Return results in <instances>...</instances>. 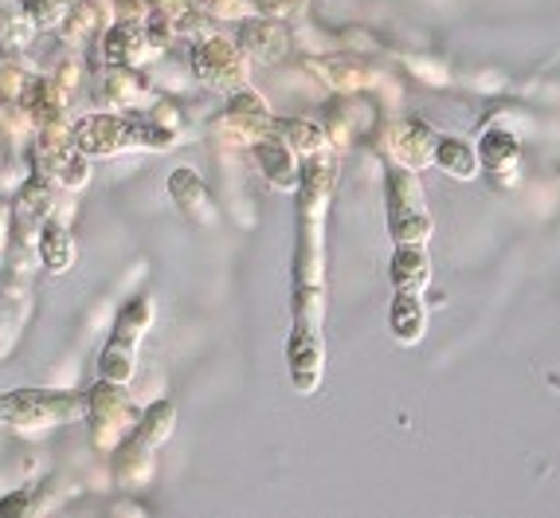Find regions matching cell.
Instances as JSON below:
<instances>
[{
    "label": "cell",
    "mask_w": 560,
    "mask_h": 518,
    "mask_svg": "<svg viewBox=\"0 0 560 518\" xmlns=\"http://www.w3.org/2000/svg\"><path fill=\"white\" fill-rule=\"evenodd\" d=\"M388 326H393V338L400 346H416L423 338V326H428V311H423L420 295L396 291L393 311H388Z\"/></svg>",
    "instance_id": "8fae6325"
},
{
    "label": "cell",
    "mask_w": 560,
    "mask_h": 518,
    "mask_svg": "<svg viewBox=\"0 0 560 518\" xmlns=\"http://www.w3.org/2000/svg\"><path fill=\"white\" fill-rule=\"evenodd\" d=\"M205 12L220 20H247L255 12V0H205Z\"/></svg>",
    "instance_id": "ac0fdd59"
},
{
    "label": "cell",
    "mask_w": 560,
    "mask_h": 518,
    "mask_svg": "<svg viewBox=\"0 0 560 518\" xmlns=\"http://www.w3.org/2000/svg\"><path fill=\"white\" fill-rule=\"evenodd\" d=\"M168 193H173V200H177V205L185 208L192 220H205V225H208V220H215L212 200H208L205 185H200L192 170H177V173H173V177H168Z\"/></svg>",
    "instance_id": "4fadbf2b"
},
{
    "label": "cell",
    "mask_w": 560,
    "mask_h": 518,
    "mask_svg": "<svg viewBox=\"0 0 560 518\" xmlns=\"http://www.w3.org/2000/svg\"><path fill=\"white\" fill-rule=\"evenodd\" d=\"M318 71L337 87V91H346V94L364 91V87H373L376 79H381V76H376V67H369L364 59H353V56L326 59V64H318Z\"/></svg>",
    "instance_id": "5bb4252c"
},
{
    "label": "cell",
    "mask_w": 560,
    "mask_h": 518,
    "mask_svg": "<svg viewBox=\"0 0 560 518\" xmlns=\"http://www.w3.org/2000/svg\"><path fill=\"white\" fill-rule=\"evenodd\" d=\"M39 260H44L51 272H67V264L75 260V244H71V235H63L59 228H47L39 235Z\"/></svg>",
    "instance_id": "2e32d148"
},
{
    "label": "cell",
    "mask_w": 560,
    "mask_h": 518,
    "mask_svg": "<svg viewBox=\"0 0 560 518\" xmlns=\"http://www.w3.org/2000/svg\"><path fill=\"white\" fill-rule=\"evenodd\" d=\"M287 361H290V381L299 393H314L322 385V373H326V346H322V334H290L287 342Z\"/></svg>",
    "instance_id": "ba28073f"
},
{
    "label": "cell",
    "mask_w": 560,
    "mask_h": 518,
    "mask_svg": "<svg viewBox=\"0 0 560 518\" xmlns=\"http://www.w3.org/2000/svg\"><path fill=\"white\" fill-rule=\"evenodd\" d=\"M517 158H522L517 134L510 126H486L482 141H478V170L490 173L498 185H514Z\"/></svg>",
    "instance_id": "8992f818"
},
{
    "label": "cell",
    "mask_w": 560,
    "mask_h": 518,
    "mask_svg": "<svg viewBox=\"0 0 560 518\" xmlns=\"http://www.w3.org/2000/svg\"><path fill=\"white\" fill-rule=\"evenodd\" d=\"M310 0H255L259 16H275V20H294L306 12Z\"/></svg>",
    "instance_id": "d6986e66"
},
{
    "label": "cell",
    "mask_w": 560,
    "mask_h": 518,
    "mask_svg": "<svg viewBox=\"0 0 560 518\" xmlns=\"http://www.w3.org/2000/svg\"><path fill=\"white\" fill-rule=\"evenodd\" d=\"M431 165L447 170L455 181H475L478 177V150L463 138H435V153Z\"/></svg>",
    "instance_id": "7c38bea8"
},
{
    "label": "cell",
    "mask_w": 560,
    "mask_h": 518,
    "mask_svg": "<svg viewBox=\"0 0 560 518\" xmlns=\"http://www.w3.org/2000/svg\"><path fill=\"white\" fill-rule=\"evenodd\" d=\"M150 314H153L150 299H133L121 307L110 342H106V349H103V361H98L106 381L126 385V381L133 377V349H138L141 334H145V326H150Z\"/></svg>",
    "instance_id": "3957f363"
},
{
    "label": "cell",
    "mask_w": 560,
    "mask_h": 518,
    "mask_svg": "<svg viewBox=\"0 0 560 518\" xmlns=\"http://www.w3.org/2000/svg\"><path fill=\"white\" fill-rule=\"evenodd\" d=\"M240 51L259 64H279L290 51V32L275 16H247L240 28Z\"/></svg>",
    "instance_id": "52a82bcc"
},
{
    "label": "cell",
    "mask_w": 560,
    "mask_h": 518,
    "mask_svg": "<svg viewBox=\"0 0 560 518\" xmlns=\"http://www.w3.org/2000/svg\"><path fill=\"white\" fill-rule=\"evenodd\" d=\"M404 64H408L411 76H420V83H428V87L451 83L447 64H440V59H431V56H411V59H404Z\"/></svg>",
    "instance_id": "e0dca14e"
},
{
    "label": "cell",
    "mask_w": 560,
    "mask_h": 518,
    "mask_svg": "<svg viewBox=\"0 0 560 518\" xmlns=\"http://www.w3.org/2000/svg\"><path fill=\"white\" fill-rule=\"evenodd\" d=\"M86 408V396L71 393H32V389H16V393H0V424H16V428H51V424L79 416Z\"/></svg>",
    "instance_id": "7a4b0ae2"
},
{
    "label": "cell",
    "mask_w": 560,
    "mask_h": 518,
    "mask_svg": "<svg viewBox=\"0 0 560 518\" xmlns=\"http://www.w3.org/2000/svg\"><path fill=\"white\" fill-rule=\"evenodd\" d=\"M255 153H259L262 177L271 181L275 188H294L299 185V153L290 150L282 138H259L255 141Z\"/></svg>",
    "instance_id": "30bf717a"
},
{
    "label": "cell",
    "mask_w": 560,
    "mask_h": 518,
    "mask_svg": "<svg viewBox=\"0 0 560 518\" xmlns=\"http://www.w3.org/2000/svg\"><path fill=\"white\" fill-rule=\"evenodd\" d=\"M384 212H388V235L396 244H428L435 225H431L420 173L400 170V165L388 173V208Z\"/></svg>",
    "instance_id": "6da1fadb"
},
{
    "label": "cell",
    "mask_w": 560,
    "mask_h": 518,
    "mask_svg": "<svg viewBox=\"0 0 560 518\" xmlns=\"http://www.w3.org/2000/svg\"><path fill=\"white\" fill-rule=\"evenodd\" d=\"M192 67L208 87L220 91H243L247 87V56L240 51V44L228 39H208L192 51Z\"/></svg>",
    "instance_id": "277c9868"
},
{
    "label": "cell",
    "mask_w": 560,
    "mask_h": 518,
    "mask_svg": "<svg viewBox=\"0 0 560 518\" xmlns=\"http://www.w3.org/2000/svg\"><path fill=\"white\" fill-rule=\"evenodd\" d=\"M435 138H440V134H431L428 126L411 123V118H400V123H393L388 130H384V146H388L393 161L400 165V170H411V173H420L431 165Z\"/></svg>",
    "instance_id": "5b68a950"
},
{
    "label": "cell",
    "mask_w": 560,
    "mask_h": 518,
    "mask_svg": "<svg viewBox=\"0 0 560 518\" xmlns=\"http://www.w3.org/2000/svg\"><path fill=\"white\" fill-rule=\"evenodd\" d=\"M271 130H275V138L287 141L299 158H306V153H318V150H326V146H329V134L322 130V126H314V123H302V118H279V123L271 118Z\"/></svg>",
    "instance_id": "9a60e30c"
},
{
    "label": "cell",
    "mask_w": 560,
    "mask_h": 518,
    "mask_svg": "<svg viewBox=\"0 0 560 518\" xmlns=\"http://www.w3.org/2000/svg\"><path fill=\"white\" fill-rule=\"evenodd\" d=\"M388 279H393L396 291H408V295H423V291H428V283H431L428 244H396L393 267H388Z\"/></svg>",
    "instance_id": "9c48e42d"
}]
</instances>
